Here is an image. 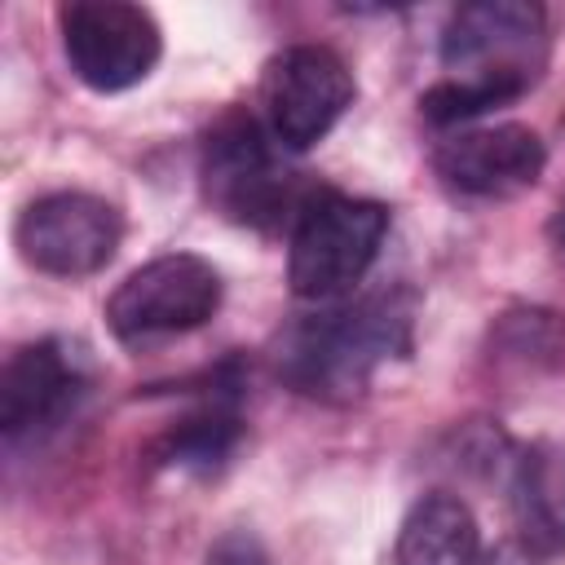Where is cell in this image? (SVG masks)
Here are the masks:
<instances>
[{
    "label": "cell",
    "mask_w": 565,
    "mask_h": 565,
    "mask_svg": "<svg viewBox=\"0 0 565 565\" xmlns=\"http://www.w3.org/2000/svg\"><path fill=\"white\" fill-rule=\"evenodd\" d=\"M547 66V13L525 0H481L450 13L441 31V79L419 97L437 128L468 124L530 93Z\"/></svg>",
    "instance_id": "6da1fadb"
},
{
    "label": "cell",
    "mask_w": 565,
    "mask_h": 565,
    "mask_svg": "<svg viewBox=\"0 0 565 565\" xmlns=\"http://www.w3.org/2000/svg\"><path fill=\"white\" fill-rule=\"evenodd\" d=\"M411 349V300L380 291L362 300H331L296 318L274 344V371L287 388L318 402H353L371 380Z\"/></svg>",
    "instance_id": "7a4b0ae2"
},
{
    "label": "cell",
    "mask_w": 565,
    "mask_h": 565,
    "mask_svg": "<svg viewBox=\"0 0 565 565\" xmlns=\"http://www.w3.org/2000/svg\"><path fill=\"white\" fill-rule=\"evenodd\" d=\"M203 190L207 203L234 225L282 230L318 194L296 168L282 163V146L269 128L243 110L221 115L203 137Z\"/></svg>",
    "instance_id": "3957f363"
},
{
    "label": "cell",
    "mask_w": 565,
    "mask_h": 565,
    "mask_svg": "<svg viewBox=\"0 0 565 565\" xmlns=\"http://www.w3.org/2000/svg\"><path fill=\"white\" fill-rule=\"evenodd\" d=\"M388 234V207L318 190L287 238V282L300 300L331 305L349 296L375 265Z\"/></svg>",
    "instance_id": "277c9868"
},
{
    "label": "cell",
    "mask_w": 565,
    "mask_h": 565,
    "mask_svg": "<svg viewBox=\"0 0 565 565\" xmlns=\"http://www.w3.org/2000/svg\"><path fill=\"white\" fill-rule=\"evenodd\" d=\"M221 309V274L194 252H168L132 269L106 300V327L119 344L146 349L199 331Z\"/></svg>",
    "instance_id": "5b68a950"
},
{
    "label": "cell",
    "mask_w": 565,
    "mask_h": 565,
    "mask_svg": "<svg viewBox=\"0 0 565 565\" xmlns=\"http://www.w3.org/2000/svg\"><path fill=\"white\" fill-rule=\"evenodd\" d=\"M353 93L358 84L340 53L322 44H291L260 71V124L282 150L300 154L340 124Z\"/></svg>",
    "instance_id": "8992f818"
},
{
    "label": "cell",
    "mask_w": 565,
    "mask_h": 565,
    "mask_svg": "<svg viewBox=\"0 0 565 565\" xmlns=\"http://www.w3.org/2000/svg\"><path fill=\"white\" fill-rule=\"evenodd\" d=\"M57 26L71 75L93 93H124L141 84L163 53L154 13L128 0H71L62 4Z\"/></svg>",
    "instance_id": "52a82bcc"
},
{
    "label": "cell",
    "mask_w": 565,
    "mask_h": 565,
    "mask_svg": "<svg viewBox=\"0 0 565 565\" xmlns=\"http://www.w3.org/2000/svg\"><path fill=\"white\" fill-rule=\"evenodd\" d=\"M93 358L84 344L44 335L22 344L0 371V433L9 446L53 437L88 397Z\"/></svg>",
    "instance_id": "ba28073f"
},
{
    "label": "cell",
    "mask_w": 565,
    "mask_h": 565,
    "mask_svg": "<svg viewBox=\"0 0 565 565\" xmlns=\"http://www.w3.org/2000/svg\"><path fill=\"white\" fill-rule=\"evenodd\" d=\"M124 238V216L115 203L84 194V190H57L22 207L13 225V243L22 260L53 278H88L110 265Z\"/></svg>",
    "instance_id": "9c48e42d"
},
{
    "label": "cell",
    "mask_w": 565,
    "mask_h": 565,
    "mask_svg": "<svg viewBox=\"0 0 565 565\" xmlns=\"http://www.w3.org/2000/svg\"><path fill=\"white\" fill-rule=\"evenodd\" d=\"M433 168L450 190L468 199H512L543 177L547 150L525 124L459 128L433 150Z\"/></svg>",
    "instance_id": "30bf717a"
},
{
    "label": "cell",
    "mask_w": 565,
    "mask_h": 565,
    "mask_svg": "<svg viewBox=\"0 0 565 565\" xmlns=\"http://www.w3.org/2000/svg\"><path fill=\"white\" fill-rule=\"evenodd\" d=\"M508 503L525 552H565V441H534L508 459Z\"/></svg>",
    "instance_id": "8fae6325"
},
{
    "label": "cell",
    "mask_w": 565,
    "mask_h": 565,
    "mask_svg": "<svg viewBox=\"0 0 565 565\" xmlns=\"http://www.w3.org/2000/svg\"><path fill=\"white\" fill-rule=\"evenodd\" d=\"M481 561V530L463 499L433 490L411 503L397 525L393 565H477Z\"/></svg>",
    "instance_id": "7c38bea8"
},
{
    "label": "cell",
    "mask_w": 565,
    "mask_h": 565,
    "mask_svg": "<svg viewBox=\"0 0 565 565\" xmlns=\"http://www.w3.org/2000/svg\"><path fill=\"white\" fill-rule=\"evenodd\" d=\"M238 433H243V424H238L234 402L212 393L199 411H190L172 433L159 437L154 459L163 468H181V472H212L234 455Z\"/></svg>",
    "instance_id": "4fadbf2b"
},
{
    "label": "cell",
    "mask_w": 565,
    "mask_h": 565,
    "mask_svg": "<svg viewBox=\"0 0 565 565\" xmlns=\"http://www.w3.org/2000/svg\"><path fill=\"white\" fill-rule=\"evenodd\" d=\"M203 565H274V561H269V552H265V543H260L256 534L230 530V534H221V539L207 547Z\"/></svg>",
    "instance_id": "5bb4252c"
},
{
    "label": "cell",
    "mask_w": 565,
    "mask_h": 565,
    "mask_svg": "<svg viewBox=\"0 0 565 565\" xmlns=\"http://www.w3.org/2000/svg\"><path fill=\"white\" fill-rule=\"evenodd\" d=\"M547 238H552V247L565 256V199H561V207H556L552 221H547Z\"/></svg>",
    "instance_id": "9a60e30c"
}]
</instances>
